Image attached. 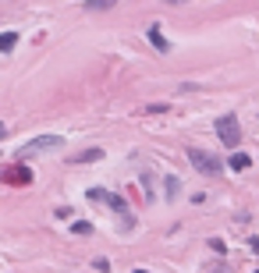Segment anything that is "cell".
<instances>
[{
  "mask_svg": "<svg viewBox=\"0 0 259 273\" xmlns=\"http://www.w3.org/2000/svg\"><path fill=\"white\" fill-rule=\"evenodd\" d=\"M89 199L93 202H103V206H110L114 213L121 217V227H125V231H131V209H128V202L121 199V195H114V192H103V188H89Z\"/></svg>",
  "mask_w": 259,
  "mask_h": 273,
  "instance_id": "obj_1",
  "label": "cell"
},
{
  "mask_svg": "<svg viewBox=\"0 0 259 273\" xmlns=\"http://www.w3.org/2000/svg\"><path fill=\"white\" fill-rule=\"evenodd\" d=\"M60 135H39V139H32V142H25L22 149H18V160L25 163V160H32V156H39V153H47V149H60Z\"/></svg>",
  "mask_w": 259,
  "mask_h": 273,
  "instance_id": "obj_2",
  "label": "cell"
},
{
  "mask_svg": "<svg viewBox=\"0 0 259 273\" xmlns=\"http://www.w3.org/2000/svg\"><path fill=\"white\" fill-rule=\"evenodd\" d=\"M188 160H192V167H195V171H203V174H209V177L224 174V160H217L213 153H206V149H192V153H188Z\"/></svg>",
  "mask_w": 259,
  "mask_h": 273,
  "instance_id": "obj_3",
  "label": "cell"
},
{
  "mask_svg": "<svg viewBox=\"0 0 259 273\" xmlns=\"http://www.w3.org/2000/svg\"><path fill=\"white\" fill-rule=\"evenodd\" d=\"M217 135H220V142H224L227 149H234V146L241 142V124H238V117H234V114H224V117L217 121Z\"/></svg>",
  "mask_w": 259,
  "mask_h": 273,
  "instance_id": "obj_4",
  "label": "cell"
},
{
  "mask_svg": "<svg viewBox=\"0 0 259 273\" xmlns=\"http://www.w3.org/2000/svg\"><path fill=\"white\" fill-rule=\"evenodd\" d=\"M0 181H4V185H18V188H28V185H32V171H28L25 163H7L4 171H0Z\"/></svg>",
  "mask_w": 259,
  "mask_h": 273,
  "instance_id": "obj_5",
  "label": "cell"
},
{
  "mask_svg": "<svg viewBox=\"0 0 259 273\" xmlns=\"http://www.w3.org/2000/svg\"><path fill=\"white\" fill-rule=\"evenodd\" d=\"M227 167H231V171H249V167H252V156H249V153H234L231 160H227Z\"/></svg>",
  "mask_w": 259,
  "mask_h": 273,
  "instance_id": "obj_6",
  "label": "cell"
},
{
  "mask_svg": "<svg viewBox=\"0 0 259 273\" xmlns=\"http://www.w3.org/2000/svg\"><path fill=\"white\" fill-rule=\"evenodd\" d=\"M149 43H153V47H156L160 53H167V50H171V43H167V39H163V32H160V28H156V25H153V28H149Z\"/></svg>",
  "mask_w": 259,
  "mask_h": 273,
  "instance_id": "obj_7",
  "label": "cell"
},
{
  "mask_svg": "<svg viewBox=\"0 0 259 273\" xmlns=\"http://www.w3.org/2000/svg\"><path fill=\"white\" fill-rule=\"evenodd\" d=\"M96 160H103V149H85V153L71 156V163H96Z\"/></svg>",
  "mask_w": 259,
  "mask_h": 273,
  "instance_id": "obj_8",
  "label": "cell"
},
{
  "mask_svg": "<svg viewBox=\"0 0 259 273\" xmlns=\"http://www.w3.org/2000/svg\"><path fill=\"white\" fill-rule=\"evenodd\" d=\"M18 47V32H0V53H11Z\"/></svg>",
  "mask_w": 259,
  "mask_h": 273,
  "instance_id": "obj_9",
  "label": "cell"
},
{
  "mask_svg": "<svg viewBox=\"0 0 259 273\" xmlns=\"http://www.w3.org/2000/svg\"><path fill=\"white\" fill-rule=\"evenodd\" d=\"M117 0H89V11H110Z\"/></svg>",
  "mask_w": 259,
  "mask_h": 273,
  "instance_id": "obj_10",
  "label": "cell"
},
{
  "mask_svg": "<svg viewBox=\"0 0 259 273\" xmlns=\"http://www.w3.org/2000/svg\"><path fill=\"white\" fill-rule=\"evenodd\" d=\"M163 188H167V199H174V195H178V177H167Z\"/></svg>",
  "mask_w": 259,
  "mask_h": 273,
  "instance_id": "obj_11",
  "label": "cell"
},
{
  "mask_svg": "<svg viewBox=\"0 0 259 273\" xmlns=\"http://www.w3.org/2000/svg\"><path fill=\"white\" fill-rule=\"evenodd\" d=\"M71 231H75V234H89V231H93V223H85V220H78V223H71Z\"/></svg>",
  "mask_w": 259,
  "mask_h": 273,
  "instance_id": "obj_12",
  "label": "cell"
},
{
  "mask_svg": "<svg viewBox=\"0 0 259 273\" xmlns=\"http://www.w3.org/2000/svg\"><path fill=\"white\" fill-rule=\"evenodd\" d=\"M252 248H256V252H259V238H252Z\"/></svg>",
  "mask_w": 259,
  "mask_h": 273,
  "instance_id": "obj_13",
  "label": "cell"
},
{
  "mask_svg": "<svg viewBox=\"0 0 259 273\" xmlns=\"http://www.w3.org/2000/svg\"><path fill=\"white\" fill-rule=\"evenodd\" d=\"M4 135H7V128H4V124H0V139H4Z\"/></svg>",
  "mask_w": 259,
  "mask_h": 273,
  "instance_id": "obj_14",
  "label": "cell"
},
{
  "mask_svg": "<svg viewBox=\"0 0 259 273\" xmlns=\"http://www.w3.org/2000/svg\"><path fill=\"white\" fill-rule=\"evenodd\" d=\"M171 4H185V0H171Z\"/></svg>",
  "mask_w": 259,
  "mask_h": 273,
  "instance_id": "obj_15",
  "label": "cell"
},
{
  "mask_svg": "<svg viewBox=\"0 0 259 273\" xmlns=\"http://www.w3.org/2000/svg\"><path fill=\"white\" fill-rule=\"evenodd\" d=\"M135 273H149V270H135Z\"/></svg>",
  "mask_w": 259,
  "mask_h": 273,
  "instance_id": "obj_16",
  "label": "cell"
}]
</instances>
